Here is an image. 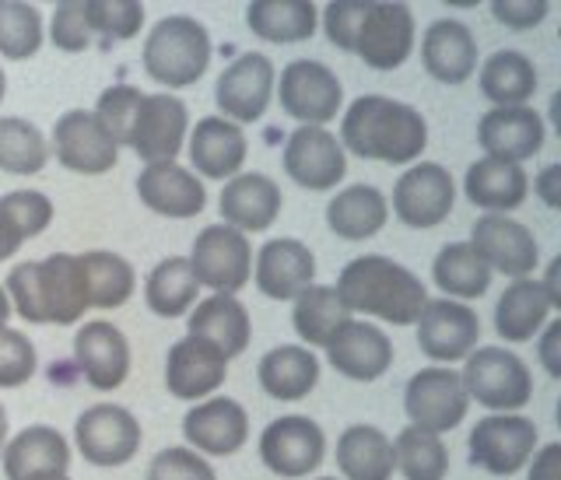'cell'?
I'll use <instances>...</instances> for the list:
<instances>
[{
	"label": "cell",
	"mask_w": 561,
	"mask_h": 480,
	"mask_svg": "<svg viewBox=\"0 0 561 480\" xmlns=\"http://www.w3.org/2000/svg\"><path fill=\"white\" fill-rule=\"evenodd\" d=\"M81 266H84V277H88V298H92V309H119L134 298L137 274L119 253H110V249H92V253H81Z\"/></svg>",
	"instance_id": "cell-42"
},
{
	"label": "cell",
	"mask_w": 561,
	"mask_h": 480,
	"mask_svg": "<svg viewBox=\"0 0 561 480\" xmlns=\"http://www.w3.org/2000/svg\"><path fill=\"white\" fill-rule=\"evenodd\" d=\"M4 95H8V78H4V70H0V102H4Z\"/></svg>",
	"instance_id": "cell-61"
},
{
	"label": "cell",
	"mask_w": 561,
	"mask_h": 480,
	"mask_svg": "<svg viewBox=\"0 0 561 480\" xmlns=\"http://www.w3.org/2000/svg\"><path fill=\"white\" fill-rule=\"evenodd\" d=\"M183 435L201 456H236L250 438V414L239 400L207 397L186 411Z\"/></svg>",
	"instance_id": "cell-21"
},
{
	"label": "cell",
	"mask_w": 561,
	"mask_h": 480,
	"mask_svg": "<svg viewBox=\"0 0 561 480\" xmlns=\"http://www.w3.org/2000/svg\"><path fill=\"white\" fill-rule=\"evenodd\" d=\"M393 456H397V470L408 480H446L449 473V449L443 435L403 428L393 438Z\"/></svg>",
	"instance_id": "cell-44"
},
{
	"label": "cell",
	"mask_w": 561,
	"mask_h": 480,
	"mask_svg": "<svg viewBox=\"0 0 561 480\" xmlns=\"http://www.w3.org/2000/svg\"><path fill=\"white\" fill-rule=\"evenodd\" d=\"M148 480H218V473L201 453L186 446H169L151 459Z\"/></svg>",
	"instance_id": "cell-49"
},
{
	"label": "cell",
	"mask_w": 561,
	"mask_h": 480,
	"mask_svg": "<svg viewBox=\"0 0 561 480\" xmlns=\"http://www.w3.org/2000/svg\"><path fill=\"white\" fill-rule=\"evenodd\" d=\"M35 368H39V358H35V344L22 330H0V389H18L25 386Z\"/></svg>",
	"instance_id": "cell-48"
},
{
	"label": "cell",
	"mask_w": 561,
	"mask_h": 480,
	"mask_svg": "<svg viewBox=\"0 0 561 480\" xmlns=\"http://www.w3.org/2000/svg\"><path fill=\"white\" fill-rule=\"evenodd\" d=\"M421 64L443 84H463L478 70V39L463 22L438 18L421 35Z\"/></svg>",
	"instance_id": "cell-30"
},
{
	"label": "cell",
	"mask_w": 561,
	"mask_h": 480,
	"mask_svg": "<svg viewBox=\"0 0 561 480\" xmlns=\"http://www.w3.org/2000/svg\"><path fill=\"white\" fill-rule=\"evenodd\" d=\"M470 464L495 477L519 473L537 453V424L523 414H488L467 438Z\"/></svg>",
	"instance_id": "cell-12"
},
{
	"label": "cell",
	"mask_w": 561,
	"mask_h": 480,
	"mask_svg": "<svg viewBox=\"0 0 561 480\" xmlns=\"http://www.w3.org/2000/svg\"><path fill=\"white\" fill-rule=\"evenodd\" d=\"M540 288H543V295H548L551 309H561V288H558V260H554V263L548 266V274H543Z\"/></svg>",
	"instance_id": "cell-57"
},
{
	"label": "cell",
	"mask_w": 561,
	"mask_h": 480,
	"mask_svg": "<svg viewBox=\"0 0 561 480\" xmlns=\"http://www.w3.org/2000/svg\"><path fill=\"white\" fill-rule=\"evenodd\" d=\"M432 281L446 292V298H481L491 288V271L478 256V249L470 242H449L438 249L432 263Z\"/></svg>",
	"instance_id": "cell-40"
},
{
	"label": "cell",
	"mask_w": 561,
	"mask_h": 480,
	"mask_svg": "<svg viewBox=\"0 0 561 480\" xmlns=\"http://www.w3.org/2000/svg\"><path fill=\"white\" fill-rule=\"evenodd\" d=\"M75 358L84 382L99 393H113L130 376V341L110 319H88L78 327Z\"/></svg>",
	"instance_id": "cell-20"
},
{
	"label": "cell",
	"mask_w": 561,
	"mask_h": 480,
	"mask_svg": "<svg viewBox=\"0 0 561 480\" xmlns=\"http://www.w3.org/2000/svg\"><path fill=\"white\" fill-rule=\"evenodd\" d=\"M8 480H32L43 473H67L70 467V446L67 438L49 428V424H32V428L18 432L4 453H0Z\"/></svg>",
	"instance_id": "cell-32"
},
{
	"label": "cell",
	"mask_w": 561,
	"mask_h": 480,
	"mask_svg": "<svg viewBox=\"0 0 561 480\" xmlns=\"http://www.w3.org/2000/svg\"><path fill=\"white\" fill-rule=\"evenodd\" d=\"M245 25L267 43H306L320 25V11L309 0H253L245 8Z\"/></svg>",
	"instance_id": "cell-37"
},
{
	"label": "cell",
	"mask_w": 561,
	"mask_h": 480,
	"mask_svg": "<svg viewBox=\"0 0 561 480\" xmlns=\"http://www.w3.org/2000/svg\"><path fill=\"white\" fill-rule=\"evenodd\" d=\"M8 319H11V301H8L4 284H0V330H8Z\"/></svg>",
	"instance_id": "cell-58"
},
{
	"label": "cell",
	"mask_w": 561,
	"mask_h": 480,
	"mask_svg": "<svg viewBox=\"0 0 561 480\" xmlns=\"http://www.w3.org/2000/svg\"><path fill=\"white\" fill-rule=\"evenodd\" d=\"M453 204L456 183L438 162H414L393 186V215L417 232L443 225L453 215Z\"/></svg>",
	"instance_id": "cell-16"
},
{
	"label": "cell",
	"mask_w": 561,
	"mask_h": 480,
	"mask_svg": "<svg viewBox=\"0 0 561 480\" xmlns=\"http://www.w3.org/2000/svg\"><path fill=\"white\" fill-rule=\"evenodd\" d=\"M186 330H190L186 336H197V341L218 347L228 362L239 358L253 341L250 309H245L236 295H210L197 301L186 316Z\"/></svg>",
	"instance_id": "cell-29"
},
{
	"label": "cell",
	"mask_w": 561,
	"mask_h": 480,
	"mask_svg": "<svg viewBox=\"0 0 561 480\" xmlns=\"http://www.w3.org/2000/svg\"><path fill=\"white\" fill-rule=\"evenodd\" d=\"M530 480H561V446L551 442L534 456V467H530Z\"/></svg>",
	"instance_id": "cell-55"
},
{
	"label": "cell",
	"mask_w": 561,
	"mask_h": 480,
	"mask_svg": "<svg viewBox=\"0 0 561 480\" xmlns=\"http://www.w3.org/2000/svg\"><path fill=\"white\" fill-rule=\"evenodd\" d=\"M197 292H201V284L193 277L186 256H165L162 263L151 266V274L145 281L148 309L162 319L190 316V309L197 306Z\"/></svg>",
	"instance_id": "cell-39"
},
{
	"label": "cell",
	"mask_w": 561,
	"mask_h": 480,
	"mask_svg": "<svg viewBox=\"0 0 561 480\" xmlns=\"http://www.w3.org/2000/svg\"><path fill=\"white\" fill-rule=\"evenodd\" d=\"M277 99L298 127H327L344 105V84L320 60H291L280 70Z\"/></svg>",
	"instance_id": "cell-9"
},
{
	"label": "cell",
	"mask_w": 561,
	"mask_h": 480,
	"mask_svg": "<svg viewBox=\"0 0 561 480\" xmlns=\"http://www.w3.org/2000/svg\"><path fill=\"white\" fill-rule=\"evenodd\" d=\"M470 245L488 263V271H499L513 281H523L537 271L540 245L523 221L508 215H481L470 228Z\"/></svg>",
	"instance_id": "cell-18"
},
{
	"label": "cell",
	"mask_w": 561,
	"mask_h": 480,
	"mask_svg": "<svg viewBox=\"0 0 561 480\" xmlns=\"http://www.w3.org/2000/svg\"><path fill=\"white\" fill-rule=\"evenodd\" d=\"M551 312L554 309H551L548 295H543L540 281L523 277L502 292L499 306H495V330L505 344H526L548 327Z\"/></svg>",
	"instance_id": "cell-36"
},
{
	"label": "cell",
	"mask_w": 561,
	"mask_h": 480,
	"mask_svg": "<svg viewBox=\"0 0 561 480\" xmlns=\"http://www.w3.org/2000/svg\"><path fill=\"white\" fill-rule=\"evenodd\" d=\"M403 411L411 418V428L446 435L456 424H463L470 411V397L460 382V372L432 365L411 376L408 389H403Z\"/></svg>",
	"instance_id": "cell-8"
},
{
	"label": "cell",
	"mask_w": 561,
	"mask_h": 480,
	"mask_svg": "<svg viewBox=\"0 0 561 480\" xmlns=\"http://www.w3.org/2000/svg\"><path fill=\"white\" fill-rule=\"evenodd\" d=\"M228 379V358L197 336H183L169 347L165 358V389L175 400H207Z\"/></svg>",
	"instance_id": "cell-23"
},
{
	"label": "cell",
	"mask_w": 561,
	"mask_h": 480,
	"mask_svg": "<svg viewBox=\"0 0 561 480\" xmlns=\"http://www.w3.org/2000/svg\"><path fill=\"white\" fill-rule=\"evenodd\" d=\"M88 28L110 39H134L145 28V4L137 0H84Z\"/></svg>",
	"instance_id": "cell-46"
},
{
	"label": "cell",
	"mask_w": 561,
	"mask_h": 480,
	"mask_svg": "<svg viewBox=\"0 0 561 480\" xmlns=\"http://www.w3.org/2000/svg\"><path fill=\"white\" fill-rule=\"evenodd\" d=\"M347 53H355L373 70L403 67L414 53V11L408 4H365L362 0Z\"/></svg>",
	"instance_id": "cell-6"
},
{
	"label": "cell",
	"mask_w": 561,
	"mask_h": 480,
	"mask_svg": "<svg viewBox=\"0 0 561 480\" xmlns=\"http://www.w3.org/2000/svg\"><path fill=\"white\" fill-rule=\"evenodd\" d=\"M186 260L201 288H210L215 295H239L253 277V245L228 225H207L193 239Z\"/></svg>",
	"instance_id": "cell-7"
},
{
	"label": "cell",
	"mask_w": 561,
	"mask_h": 480,
	"mask_svg": "<svg viewBox=\"0 0 561 480\" xmlns=\"http://www.w3.org/2000/svg\"><path fill=\"white\" fill-rule=\"evenodd\" d=\"M327 358L344 379L376 382L393 365V344L376 323L347 319V323L333 333V341L327 344Z\"/></svg>",
	"instance_id": "cell-28"
},
{
	"label": "cell",
	"mask_w": 561,
	"mask_h": 480,
	"mask_svg": "<svg viewBox=\"0 0 561 480\" xmlns=\"http://www.w3.org/2000/svg\"><path fill=\"white\" fill-rule=\"evenodd\" d=\"M274 84H277V70L271 57L263 53H242L239 60H232L215 84V102L221 110V119L236 123H256L274 99Z\"/></svg>",
	"instance_id": "cell-15"
},
{
	"label": "cell",
	"mask_w": 561,
	"mask_h": 480,
	"mask_svg": "<svg viewBox=\"0 0 561 480\" xmlns=\"http://www.w3.org/2000/svg\"><path fill=\"white\" fill-rule=\"evenodd\" d=\"M49 43L64 53H84L92 46V28H88V18H84V0H67V4L53 11Z\"/></svg>",
	"instance_id": "cell-50"
},
{
	"label": "cell",
	"mask_w": 561,
	"mask_h": 480,
	"mask_svg": "<svg viewBox=\"0 0 561 480\" xmlns=\"http://www.w3.org/2000/svg\"><path fill=\"white\" fill-rule=\"evenodd\" d=\"M347 319H351V312L344 309L337 292L327 288V284H312V288H306L295 298L291 323H295V333L309 344V351L327 347L333 341V333H337Z\"/></svg>",
	"instance_id": "cell-41"
},
{
	"label": "cell",
	"mask_w": 561,
	"mask_h": 480,
	"mask_svg": "<svg viewBox=\"0 0 561 480\" xmlns=\"http://www.w3.org/2000/svg\"><path fill=\"white\" fill-rule=\"evenodd\" d=\"M28 239L22 232V225H18V218L11 215V207L4 204V197H0V260H11L18 256V249H22Z\"/></svg>",
	"instance_id": "cell-53"
},
{
	"label": "cell",
	"mask_w": 561,
	"mask_h": 480,
	"mask_svg": "<svg viewBox=\"0 0 561 480\" xmlns=\"http://www.w3.org/2000/svg\"><path fill=\"white\" fill-rule=\"evenodd\" d=\"M4 446H8V411L0 403V453H4Z\"/></svg>",
	"instance_id": "cell-59"
},
{
	"label": "cell",
	"mask_w": 561,
	"mask_h": 480,
	"mask_svg": "<svg viewBox=\"0 0 561 480\" xmlns=\"http://www.w3.org/2000/svg\"><path fill=\"white\" fill-rule=\"evenodd\" d=\"M428 145V123L414 105L386 99V95H362L347 105L341 119V148L344 155H358L368 162L386 165H414Z\"/></svg>",
	"instance_id": "cell-2"
},
{
	"label": "cell",
	"mask_w": 561,
	"mask_h": 480,
	"mask_svg": "<svg viewBox=\"0 0 561 480\" xmlns=\"http://www.w3.org/2000/svg\"><path fill=\"white\" fill-rule=\"evenodd\" d=\"M137 197L148 210L172 221L197 218L207 207V190L204 183L180 162H154L145 165L137 175Z\"/></svg>",
	"instance_id": "cell-24"
},
{
	"label": "cell",
	"mask_w": 561,
	"mask_h": 480,
	"mask_svg": "<svg viewBox=\"0 0 561 480\" xmlns=\"http://www.w3.org/2000/svg\"><path fill=\"white\" fill-rule=\"evenodd\" d=\"M280 186L263 172H239L225 183L218 210L221 225L236 228V232H267V228L280 218Z\"/></svg>",
	"instance_id": "cell-27"
},
{
	"label": "cell",
	"mask_w": 561,
	"mask_h": 480,
	"mask_svg": "<svg viewBox=\"0 0 561 480\" xmlns=\"http://www.w3.org/2000/svg\"><path fill=\"white\" fill-rule=\"evenodd\" d=\"M537 197L548 207H561V165H548L537 175Z\"/></svg>",
	"instance_id": "cell-56"
},
{
	"label": "cell",
	"mask_w": 561,
	"mask_h": 480,
	"mask_svg": "<svg viewBox=\"0 0 561 480\" xmlns=\"http://www.w3.org/2000/svg\"><path fill=\"white\" fill-rule=\"evenodd\" d=\"M333 292H337L347 312L376 316L393 327L417 323L421 309L428 306V288L421 284V277L379 253L351 260L333 284Z\"/></svg>",
	"instance_id": "cell-3"
},
{
	"label": "cell",
	"mask_w": 561,
	"mask_h": 480,
	"mask_svg": "<svg viewBox=\"0 0 561 480\" xmlns=\"http://www.w3.org/2000/svg\"><path fill=\"white\" fill-rule=\"evenodd\" d=\"M4 204L11 207L18 225H22L25 239L43 236L53 225V201L39 190H11V193H4Z\"/></svg>",
	"instance_id": "cell-51"
},
{
	"label": "cell",
	"mask_w": 561,
	"mask_h": 480,
	"mask_svg": "<svg viewBox=\"0 0 561 480\" xmlns=\"http://www.w3.org/2000/svg\"><path fill=\"white\" fill-rule=\"evenodd\" d=\"M470 400L491 414H516L534 400V376L526 362L508 347H473L460 372Z\"/></svg>",
	"instance_id": "cell-5"
},
{
	"label": "cell",
	"mask_w": 561,
	"mask_h": 480,
	"mask_svg": "<svg viewBox=\"0 0 561 480\" xmlns=\"http://www.w3.org/2000/svg\"><path fill=\"white\" fill-rule=\"evenodd\" d=\"M463 193L473 207H481L484 215H513L530 193L523 165L502 162V158H478L463 175Z\"/></svg>",
	"instance_id": "cell-31"
},
{
	"label": "cell",
	"mask_w": 561,
	"mask_h": 480,
	"mask_svg": "<svg viewBox=\"0 0 561 480\" xmlns=\"http://www.w3.org/2000/svg\"><path fill=\"white\" fill-rule=\"evenodd\" d=\"M491 14H495L499 25L526 32V28H537L543 18L551 14V4L548 0H495Z\"/></svg>",
	"instance_id": "cell-52"
},
{
	"label": "cell",
	"mask_w": 561,
	"mask_h": 480,
	"mask_svg": "<svg viewBox=\"0 0 561 480\" xmlns=\"http://www.w3.org/2000/svg\"><path fill=\"white\" fill-rule=\"evenodd\" d=\"M543 116L530 105H505V110H488L478 119V145L488 158L523 165L543 148Z\"/></svg>",
	"instance_id": "cell-25"
},
{
	"label": "cell",
	"mask_w": 561,
	"mask_h": 480,
	"mask_svg": "<svg viewBox=\"0 0 561 480\" xmlns=\"http://www.w3.org/2000/svg\"><path fill=\"white\" fill-rule=\"evenodd\" d=\"M260 459L271 473L285 480H302L320 470L327 459V435L312 418L285 414L271 421L260 435Z\"/></svg>",
	"instance_id": "cell-13"
},
{
	"label": "cell",
	"mask_w": 561,
	"mask_h": 480,
	"mask_svg": "<svg viewBox=\"0 0 561 480\" xmlns=\"http://www.w3.org/2000/svg\"><path fill=\"white\" fill-rule=\"evenodd\" d=\"M43 46V14L22 0L0 4V57L28 60Z\"/></svg>",
	"instance_id": "cell-45"
},
{
	"label": "cell",
	"mask_w": 561,
	"mask_h": 480,
	"mask_svg": "<svg viewBox=\"0 0 561 480\" xmlns=\"http://www.w3.org/2000/svg\"><path fill=\"white\" fill-rule=\"evenodd\" d=\"M316 480H337V477H316Z\"/></svg>",
	"instance_id": "cell-62"
},
{
	"label": "cell",
	"mask_w": 561,
	"mask_h": 480,
	"mask_svg": "<svg viewBox=\"0 0 561 480\" xmlns=\"http://www.w3.org/2000/svg\"><path fill=\"white\" fill-rule=\"evenodd\" d=\"M540 365L548 368V376H561V319H551L540 336Z\"/></svg>",
	"instance_id": "cell-54"
},
{
	"label": "cell",
	"mask_w": 561,
	"mask_h": 480,
	"mask_svg": "<svg viewBox=\"0 0 561 480\" xmlns=\"http://www.w3.org/2000/svg\"><path fill=\"white\" fill-rule=\"evenodd\" d=\"M417 344L443 368L467 362V354L481 344V319L463 301L428 298V306L417 316Z\"/></svg>",
	"instance_id": "cell-17"
},
{
	"label": "cell",
	"mask_w": 561,
	"mask_h": 480,
	"mask_svg": "<svg viewBox=\"0 0 561 480\" xmlns=\"http://www.w3.org/2000/svg\"><path fill=\"white\" fill-rule=\"evenodd\" d=\"M137 99H140V88L110 84L99 95L95 110H92V116L102 123V130L116 140V148H127V130H130V119H134V110H137Z\"/></svg>",
	"instance_id": "cell-47"
},
{
	"label": "cell",
	"mask_w": 561,
	"mask_h": 480,
	"mask_svg": "<svg viewBox=\"0 0 561 480\" xmlns=\"http://www.w3.org/2000/svg\"><path fill=\"white\" fill-rule=\"evenodd\" d=\"M49 162V145L43 130L22 116H0V172L35 175Z\"/></svg>",
	"instance_id": "cell-43"
},
{
	"label": "cell",
	"mask_w": 561,
	"mask_h": 480,
	"mask_svg": "<svg viewBox=\"0 0 561 480\" xmlns=\"http://www.w3.org/2000/svg\"><path fill=\"white\" fill-rule=\"evenodd\" d=\"M280 162H285V175H291V183L312 193H327L347 175V155L327 127H298L288 137Z\"/></svg>",
	"instance_id": "cell-19"
},
{
	"label": "cell",
	"mask_w": 561,
	"mask_h": 480,
	"mask_svg": "<svg viewBox=\"0 0 561 480\" xmlns=\"http://www.w3.org/2000/svg\"><path fill=\"white\" fill-rule=\"evenodd\" d=\"M145 60L148 78L162 88L180 92V88L197 84L210 67V35L207 28L190 14H165L151 25L145 39Z\"/></svg>",
	"instance_id": "cell-4"
},
{
	"label": "cell",
	"mask_w": 561,
	"mask_h": 480,
	"mask_svg": "<svg viewBox=\"0 0 561 480\" xmlns=\"http://www.w3.org/2000/svg\"><path fill=\"white\" fill-rule=\"evenodd\" d=\"M186 130H190V110L183 99H175L169 92H154V95L140 92L127 130V148H134V155L145 158L148 165L175 162V155L186 148Z\"/></svg>",
	"instance_id": "cell-11"
},
{
	"label": "cell",
	"mask_w": 561,
	"mask_h": 480,
	"mask_svg": "<svg viewBox=\"0 0 561 480\" xmlns=\"http://www.w3.org/2000/svg\"><path fill=\"white\" fill-rule=\"evenodd\" d=\"M481 95L495 102V110L505 105H526L537 92V67L519 49H499L481 64Z\"/></svg>",
	"instance_id": "cell-38"
},
{
	"label": "cell",
	"mask_w": 561,
	"mask_h": 480,
	"mask_svg": "<svg viewBox=\"0 0 561 480\" xmlns=\"http://www.w3.org/2000/svg\"><path fill=\"white\" fill-rule=\"evenodd\" d=\"M253 281L260 295L274 301H295L316 281V256L298 239H267L256 253Z\"/></svg>",
	"instance_id": "cell-26"
},
{
	"label": "cell",
	"mask_w": 561,
	"mask_h": 480,
	"mask_svg": "<svg viewBox=\"0 0 561 480\" xmlns=\"http://www.w3.org/2000/svg\"><path fill=\"white\" fill-rule=\"evenodd\" d=\"M49 151L67 172L78 175H105L119 162L116 140L102 130V123L88 110H67L49 134Z\"/></svg>",
	"instance_id": "cell-14"
},
{
	"label": "cell",
	"mask_w": 561,
	"mask_h": 480,
	"mask_svg": "<svg viewBox=\"0 0 561 480\" xmlns=\"http://www.w3.org/2000/svg\"><path fill=\"white\" fill-rule=\"evenodd\" d=\"M337 470L344 480H390L397 470L393 438L376 424H351L337 438Z\"/></svg>",
	"instance_id": "cell-34"
},
{
	"label": "cell",
	"mask_w": 561,
	"mask_h": 480,
	"mask_svg": "<svg viewBox=\"0 0 561 480\" xmlns=\"http://www.w3.org/2000/svg\"><path fill=\"white\" fill-rule=\"evenodd\" d=\"M4 292L11 301V312H18L25 323L35 327H75L92 309L84 266L81 256L75 253H53L46 260H25L11 266Z\"/></svg>",
	"instance_id": "cell-1"
},
{
	"label": "cell",
	"mask_w": 561,
	"mask_h": 480,
	"mask_svg": "<svg viewBox=\"0 0 561 480\" xmlns=\"http://www.w3.org/2000/svg\"><path fill=\"white\" fill-rule=\"evenodd\" d=\"M140 442V421L119 403H95L75 421V446L92 467H127Z\"/></svg>",
	"instance_id": "cell-10"
},
{
	"label": "cell",
	"mask_w": 561,
	"mask_h": 480,
	"mask_svg": "<svg viewBox=\"0 0 561 480\" xmlns=\"http://www.w3.org/2000/svg\"><path fill=\"white\" fill-rule=\"evenodd\" d=\"M190 172H197V180H221L228 183L232 175L242 172L245 155H250V137L242 127L228 123L221 116H204L186 137Z\"/></svg>",
	"instance_id": "cell-22"
},
{
	"label": "cell",
	"mask_w": 561,
	"mask_h": 480,
	"mask_svg": "<svg viewBox=\"0 0 561 480\" xmlns=\"http://www.w3.org/2000/svg\"><path fill=\"white\" fill-rule=\"evenodd\" d=\"M386 221H390V204H386L382 193L368 183L344 186L337 197L327 204L330 232L347 242H365V239L379 236Z\"/></svg>",
	"instance_id": "cell-35"
},
{
	"label": "cell",
	"mask_w": 561,
	"mask_h": 480,
	"mask_svg": "<svg viewBox=\"0 0 561 480\" xmlns=\"http://www.w3.org/2000/svg\"><path fill=\"white\" fill-rule=\"evenodd\" d=\"M32 480H70L67 473H43V477H32Z\"/></svg>",
	"instance_id": "cell-60"
},
{
	"label": "cell",
	"mask_w": 561,
	"mask_h": 480,
	"mask_svg": "<svg viewBox=\"0 0 561 480\" xmlns=\"http://www.w3.org/2000/svg\"><path fill=\"white\" fill-rule=\"evenodd\" d=\"M256 379L271 400L298 403L312 393L316 382H320V358L302 344H280L260 358Z\"/></svg>",
	"instance_id": "cell-33"
}]
</instances>
